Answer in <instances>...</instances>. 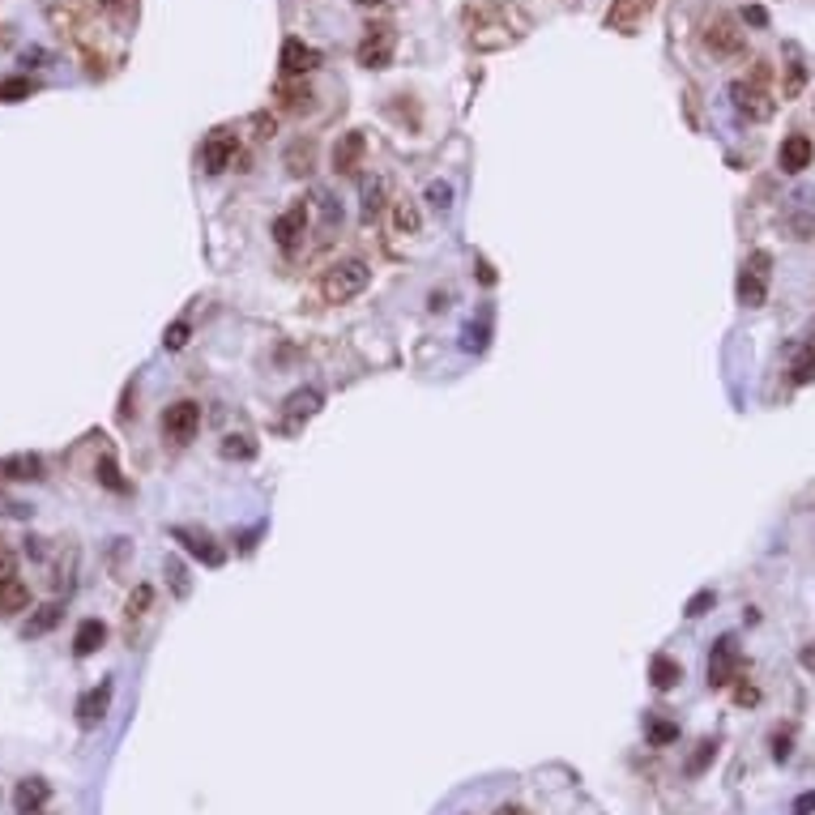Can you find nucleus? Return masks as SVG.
Segmentation results:
<instances>
[{
    "label": "nucleus",
    "instance_id": "f257e3e1",
    "mask_svg": "<svg viewBox=\"0 0 815 815\" xmlns=\"http://www.w3.org/2000/svg\"><path fill=\"white\" fill-rule=\"evenodd\" d=\"M367 287H372V265L359 257L333 261L329 270H325V278H320L325 303H350V299H359Z\"/></svg>",
    "mask_w": 815,
    "mask_h": 815
},
{
    "label": "nucleus",
    "instance_id": "f03ea898",
    "mask_svg": "<svg viewBox=\"0 0 815 815\" xmlns=\"http://www.w3.org/2000/svg\"><path fill=\"white\" fill-rule=\"evenodd\" d=\"M769 278H772V257L764 248H755L739 270V303L743 308H760L769 299Z\"/></svg>",
    "mask_w": 815,
    "mask_h": 815
},
{
    "label": "nucleus",
    "instance_id": "7ed1b4c3",
    "mask_svg": "<svg viewBox=\"0 0 815 815\" xmlns=\"http://www.w3.org/2000/svg\"><path fill=\"white\" fill-rule=\"evenodd\" d=\"M739 670H743V649H739V640L725 632L713 640V649H709V666H705V675H709V687H730V683L739 679Z\"/></svg>",
    "mask_w": 815,
    "mask_h": 815
},
{
    "label": "nucleus",
    "instance_id": "20e7f679",
    "mask_svg": "<svg viewBox=\"0 0 815 815\" xmlns=\"http://www.w3.org/2000/svg\"><path fill=\"white\" fill-rule=\"evenodd\" d=\"M760 81H764V69H755L752 81H730V103H734V111L743 120H769L772 107H777Z\"/></svg>",
    "mask_w": 815,
    "mask_h": 815
},
{
    "label": "nucleus",
    "instance_id": "39448f33",
    "mask_svg": "<svg viewBox=\"0 0 815 815\" xmlns=\"http://www.w3.org/2000/svg\"><path fill=\"white\" fill-rule=\"evenodd\" d=\"M163 440H171V444H193L196 431H201V406L196 402H175V406H166L163 410Z\"/></svg>",
    "mask_w": 815,
    "mask_h": 815
},
{
    "label": "nucleus",
    "instance_id": "423d86ee",
    "mask_svg": "<svg viewBox=\"0 0 815 815\" xmlns=\"http://www.w3.org/2000/svg\"><path fill=\"white\" fill-rule=\"evenodd\" d=\"M393 43H397V34H393L389 22H380V26H367V34L359 39V64L363 69H389L393 64Z\"/></svg>",
    "mask_w": 815,
    "mask_h": 815
},
{
    "label": "nucleus",
    "instance_id": "0eeeda50",
    "mask_svg": "<svg viewBox=\"0 0 815 815\" xmlns=\"http://www.w3.org/2000/svg\"><path fill=\"white\" fill-rule=\"evenodd\" d=\"M308 201H290L287 210L273 218V243L282 248V252H295L303 243V235H308Z\"/></svg>",
    "mask_w": 815,
    "mask_h": 815
},
{
    "label": "nucleus",
    "instance_id": "6e6552de",
    "mask_svg": "<svg viewBox=\"0 0 815 815\" xmlns=\"http://www.w3.org/2000/svg\"><path fill=\"white\" fill-rule=\"evenodd\" d=\"M240 158V133H231V128H218V133L205 137V146H201V163L210 175H223L227 166H235Z\"/></svg>",
    "mask_w": 815,
    "mask_h": 815
},
{
    "label": "nucleus",
    "instance_id": "1a4fd4ad",
    "mask_svg": "<svg viewBox=\"0 0 815 815\" xmlns=\"http://www.w3.org/2000/svg\"><path fill=\"white\" fill-rule=\"evenodd\" d=\"M705 47H709L713 56H743L747 52V39L743 31H734V22L725 14H713L705 22Z\"/></svg>",
    "mask_w": 815,
    "mask_h": 815
},
{
    "label": "nucleus",
    "instance_id": "9d476101",
    "mask_svg": "<svg viewBox=\"0 0 815 815\" xmlns=\"http://www.w3.org/2000/svg\"><path fill=\"white\" fill-rule=\"evenodd\" d=\"M653 14V0H611L606 9V31L615 34H636L640 22Z\"/></svg>",
    "mask_w": 815,
    "mask_h": 815
},
{
    "label": "nucleus",
    "instance_id": "9b49d317",
    "mask_svg": "<svg viewBox=\"0 0 815 815\" xmlns=\"http://www.w3.org/2000/svg\"><path fill=\"white\" fill-rule=\"evenodd\" d=\"M785 223L794 231V240H811L815 231V188H794L785 201Z\"/></svg>",
    "mask_w": 815,
    "mask_h": 815
},
{
    "label": "nucleus",
    "instance_id": "f8f14e48",
    "mask_svg": "<svg viewBox=\"0 0 815 815\" xmlns=\"http://www.w3.org/2000/svg\"><path fill=\"white\" fill-rule=\"evenodd\" d=\"M171 538H175V543H184V551H188V555H196L201 564H205V568H223V559H227V551L213 543L210 534H201V529L175 526V529H171Z\"/></svg>",
    "mask_w": 815,
    "mask_h": 815
},
{
    "label": "nucleus",
    "instance_id": "ddd939ff",
    "mask_svg": "<svg viewBox=\"0 0 815 815\" xmlns=\"http://www.w3.org/2000/svg\"><path fill=\"white\" fill-rule=\"evenodd\" d=\"M320 406H325V393L317 389V384H308V389H295L282 402V414H287V431H295V427L303 423V419H312V414H320Z\"/></svg>",
    "mask_w": 815,
    "mask_h": 815
},
{
    "label": "nucleus",
    "instance_id": "4468645a",
    "mask_svg": "<svg viewBox=\"0 0 815 815\" xmlns=\"http://www.w3.org/2000/svg\"><path fill=\"white\" fill-rule=\"evenodd\" d=\"M363 158H367V137H363L359 128L342 133V141L333 146V171H337V175H355L363 166Z\"/></svg>",
    "mask_w": 815,
    "mask_h": 815
},
{
    "label": "nucleus",
    "instance_id": "2eb2a0df",
    "mask_svg": "<svg viewBox=\"0 0 815 815\" xmlns=\"http://www.w3.org/2000/svg\"><path fill=\"white\" fill-rule=\"evenodd\" d=\"M811 154H815L811 137H807V133H790L782 141V150H777V166H782L785 175H802V171L811 166Z\"/></svg>",
    "mask_w": 815,
    "mask_h": 815
},
{
    "label": "nucleus",
    "instance_id": "dca6fc26",
    "mask_svg": "<svg viewBox=\"0 0 815 815\" xmlns=\"http://www.w3.org/2000/svg\"><path fill=\"white\" fill-rule=\"evenodd\" d=\"M359 201H363V205H359V218L367 223V227H372L380 213H384V205H393V201H389V180H384V175H363Z\"/></svg>",
    "mask_w": 815,
    "mask_h": 815
},
{
    "label": "nucleus",
    "instance_id": "f3484780",
    "mask_svg": "<svg viewBox=\"0 0 815 815\" xmlns=\"http://www.w3.org/2000/svg\"><path fill=\"white\" fill-rule=\"evenodd\" d=\"M107 709H111V679H103L99 687H90V692L77 700V725H81V730H94V725L107 717Z\"/></svg>",
    "mask_w": 815,
    "mask_h": 815
},
{
    "label": "nucleus",
    "instance_id": "a211bd4d",
    "mask_svg": "<svg viewBox=\"0 0 815 815\" xmlns=\"http://www.w3.org/2000/svg\"><path fill=\"white\" fill-rule=\"evenodd\" d=\"M317 64H320V52L312 43H303V39H295V34L282 43V73H287V77L312 73Z\"/></svg>",
    "mask_w": 815,
    "mask_h": 815
},
{
    "label": "nucleus",
    "instance_id": "6ab92c4d",
    "mask_svg": "<svg viewBox=\"0 0 815 815\" xmlns=\"http://www.w3.org/2000/svg\"><path fill=\"white\" fill-rule=\"evenodd\" d=\"M52 799V790H47L43 777H26V782H17L14 790V811L17 815H39Z\"/></svg>",
    "mask_w": 815,
    "mask_h": 815
},
{
    "label": "nucleus",
    "instance_id": "aec40b11",
    "mask_svg": "<svg viewBox=\"0 0 815 815\" xmlns=\"http://www.w3.org/2000/svg\"><path fill=\"white\" fill-rule=\"evenodd\" d=\"M0 474L14 479V483H34V479H43V457L39 453H14V457L0 461Z\"/></svg>",
    "mask_w": 815,
    "mask_h": 815
},
{
    "label": "nucleus",
    "instance_id": "412c9836",
    "mask_svg": "<svg viewBox=\"0 0 815 815\" xmlns=\"http://www.w3.org/2000/svg\"><path fill=\"white\" fill-rule=\"evenodd\" d=\"M790 372H794V384H811V380H815V320L807 325L802 342L794 346V363H790Z\"/></svg>",
    "mask_w": 815,
    "mask_h": 815
},
{
    "label": "nucleus",
    "instance_id": "4be33fe9",
    "mask_svg": "<svg viewBox=\"0 0 815 815\" xmlns=\"http://www.w3.org/2000/svg\"><path fill=\"white\" fill-rule=\"evenodd\" d=\"M393 231H397V235H419V231H423L419 201H410V196H397V201H393Z\"/></svg>",
    "mask_w": 815,
    "mask_h": 815
},
{
    "label": "nucleus",
    "instance_id": "5701e85b",
    "mask_svg": "<svg viewBox=\"0 0 815 815\" xmlns=\"http://www.w3.org/2000/svg\"><path fill=\"white\" fill-rule=\"evenodd\" d=\"M107 640V623L103 620H81L77 623V636H73V653L77 658H90V653L103 649Z\"/></svg>",
    "mask_w": 815,
    "mask_h": 815
},
{
    "label": "nucleus",
    "instance_id": "b1692460",
    "mask_svg": "<svg viewBox=\"0 0 815 815\" xmlns=\"http://www.w3.org/2000/svg\"><path fill=\"white\" fill-rule=\"evenodd\" d=\"M61 620H64V602H47V606H39V611H34L31 620L22 623V636H26V640H34V636H47Z\"/></svg>",
    "mask_w": 815,
    "mask_h": 815
},
{
    "label": "nucleus",
    "instance_id": "393cba45",
    "mask_svg": "<svg viewBox=\"0 0 815 815\" xmlns=\"http://www.w3.org/2000/svg\"><path fill=\"white\" fill-rule=\"evenodd\" d=\"M683 679V666L675 662V658H666V653H658L649 662V683H653V692H670V687H679Z\"/></svg>",
    "mask_w": 815,
    "mask_h": 815
},
{
    "label": "nucleus",
    "instance_id": "a878e982",
    "mask_svg": "<svg viewBox=\"0 0 815 815\" xmlns=\"http://www.w3.org/2000/svg\"><path fill=\"white\" fill-rule=\"evenodd\" d=\"M218 453L227 457V461H252V457H257V440L248 436V431H227L223 444H218Z\"/></svg>",
    "mask_w": 815,
    "mask_h": 815
},
{
    "label": "nucleus",
    "instance_id": "bb28decb",
    "mask_svg": "<svg viewBox=\"0 0 815 815\" xmlns=\"http://www.w3.org/2000/svg\"><path fill=\"white\" fill-rule=\"evenodd\" d=\"M26 606H31V589L22 585L17 576L9 585H0V615H5V620H9V615H22Z\"/></svg>",
    "mask_w": 815,
    "mask_h": 815
},
{
    "label": "nucleus",
    "instance_id": "cd10ccee",
    "mask_svg": "<svg viewBox=\"0 0 815 815\" xmlns=\"http://www.w3.org/2000/svg\"><path fill=\"white\" fill-rule=\"evenodd\" d=\"M713 760H717V739H700V743H696V752L687 755L683 772H687V777H700V772L709 769Z\"/></svg>",
    "mask_w": 815,
    "mask_h": 815
},
{
    "label": "nucleus",
    "instance_id": "c85d7f7f",
    "mask_svg": "<svg viewBox=\"0 0 815 815\" xmlns=\"http://www.w3.org/2000/svg\"><path fill=\"white\" fill-rule=\"evenodd\" d=\"M312 158H317V146H312V141H295L287 150V171L290 175H308V171H312Z\"/></svg>",
    "mask_w": 815,
    "mask_h": 815
},
{
    "label": "nucleus",
    "instance_id": "c756f323",
    "mask_svg": "<svg viewBox=\"0 0 815 815\" xmlns=\"http://www.w3.org/2000/svg\"><path fill=\"white\" fill-rule=\"evenodd\" d=\"M427 201H431V210L449 213V210H453V184H449V180H431V184H427Z\"/></svg>",
    "mask_w": 815,
    "mask_h": 815
},
{
    "label": "nucleus",
    "instance_id": "7c9ffc66",
    "mask_svg": "<svg viewBox=\"0 0 815 815\" xmlns=\"http://www.w3.org/2000/svg\"><path fill=\"white\" fill-rule=\"evenodd\" d=\"M99 483H103L107 491H128V483L120 479V469H116V461H111V457H103V461H99Z\"/></svg>",
    "mask_w": 815,
    "mask_h": 815
},
{
    "label": "nucleus",
    "instance_id": "2f4dec72",
    "mask_svg": "<svg viewBox=\"0 0 815 815\" xmlns=\"http://www.w3.org/2000/svg\"><path fill=\"white\" fill-rule=\"evenodd\" d=\"M188 337H193V325H188V320H175V325L163 333V346L166 350H184V346H188Z\"/></svg>",
    "mask_w": 815,
    "mask_h": 815
},
{
    "label": "nucleus",
    "instance_id": "473e14b6",
    "mask_svg": "<svg viewBox=\"0 0 815 815\" xmlns=\"http://www.w3.org/2000/svg\"><path fill=\"white\" fill-rule=\"evenodd\" d=\"M150 602H154V589L150 585H137L133 598H128V620H141V615L150 611Z\"/></svg>",
    "mask_w": 815,
    "mask_h": 815
},
{
    "label": "nucleus",
    "instance_id": "72a5a7b5",
    "mask_svg": "<svg viewBox=\"0 0 815 815\" xmlns=\"http://www.w3.org/2000/svg\"><path fill=\"white\" fill-rule=\"evenodd\" d=\"M679 739V725L675 722H649V743L653 747H666V743Z\"/></svg>",
    "mask_w": 815,
    "mask_h": 815
},
{
    "label": "nucleus",
    "instance_id": "f704fd0d",
    "mask_svg": "<svg viewBox=\"0 0 815 815\" xmlns=\"http://www.w3.org/2000/svg\"><path fill=\"white\" fill-rule=\"evenodd\" d=\"M26 94H31V81H26V77H9V81L0 86V99H5V103H17V99H26Z\"/></svg>",
    "mask_w": 815,
    "mask_h": 815
},
{
    "label": "nucleus",
    "instance_id": "c9c22d12",
    "mask_svg": "<svg viewBox=\"0 0 815 815\" xmlns=\"http://www.w3.org/2000/svg\"><path fill=\"white\" fill-rule=\"evenodd\" d=\"M709 606H713V589H700V593H692V602H687V620H700V615H709Z\"/></svg>",
    "mask_w": 815,
    "mask_h": 815
},
{
    "label": "nucleus",
    "instance_id": "e433bc0d",
    "mask_svg": "<svg viewBox=\"0 0 815 815\" xmlns=\"http://www.w3.org/2000/svg\"><path fill=\"white\" fill-rule=\"evenodd\" d=\"M163 568H166V576H171V589H175V593L184 598V593H188V576H184V564H180V559H166Z\"/></svg>",
    "mask_w": 815,
    "mask_h": 815
},
{
    "label": "nucleus",
    "instance_id": "4c0bfd02",
    "mask_svg": "<svg viewBox=\"0 0 815 815\" xmlns=\"http://www.w3.org/2000/svg\"><path fill=\"white\" fill-rule=\"evenodd\" d=\"M14 573H17L14 551H5V546H0V585H9V581H14Z\"/></svg>",
    "mask_w": 815,
    "mask_h": 815
},
{
    "label": "nucleus",
    "instance_id": "58836bf2",
    "mask_svg": "<svg viewBox=\"0 0 815 815\" xmlns=\"http://www.w3.org/2000/svg\"><path fill=\"white\" fill-rule=\"evenodd\" d=\"M483 346H487V329H483V325H479V329L466 325V350H483Z\"/></svg>",
    "mask_w": 815,
    "mask_h": 815
},
{
    "label": "nucleus",
    "instance_id": "ea45409f",
    "mask_svg": "<svg viewBox=\"0 0 815 815\" xmlns=\"http://www.w3.org/2000/svg\"><path fill=\"white\" fill-rule=\"evenodd\" d=\"M772 760H790V734H772Z\"/></svg>",
    "mask_w": 815,
    "mask_h": 815
},
{
    "label": "nucleus",
    "instance_id": "a19ab883",
    "mask_svg": "<svg viewBox=\"0 0 815 815\" xmlns=\"http://www.w3.org/2000/svg\"><path fill=\"white\" fill-rule=\"evenodd\" d=\"M815 811V790H807L799 802H794V815H811Z\"/></svg>",
    "mask_w": 815,
    "mask_h": 815
},
{
    "label": "nucleus",
    "instance_id": "79ce46f5",
    "mask_svg": "<svg viewBox=\"0 0 815 815\" xmlns=\"http://www.w3.org/2000/svg\"><path fill=\"white\" fill-rule=\"evenodd\" d=\"M734 700H739V705H755V700H760V692H755V687H747V683H739Z\"/></svg>",
    "mask_w": 815,
    "mask_h": 815
},
{
    "label": "nucleus",
    "instance_id": "37998d69",
    "mask_svg": "<svg viewBox=\"0 0 815 815\" xmlns=\"http://www.w3.org/2000/svg\"><path fill=\"white\" fill-rule=\"evenodd\" d=\"M743 22H752V26H764V22H769V14H764L760 5H752V9L743 14Z\"/></svg>",
    "mask_w": 815,
    "mask_h": 815
},
{
    "label": "nucleus",
    "instance_id": "c03bdc74",
    "mask_svg": "<svg viewBox=\"0 0 815 815\" xmlns=\"http://www.w3.org/2000/svg\"><path fill=\"white\" fill-rule=\"evenodd\" d=\"M799 662H802V666H807V670H811V675H815V640H811V645H802Z\"/></svg>",
    "mask_w": 815,
    "mask_h": 815
},
{
    "label": "nucleus",
    "instance_id": "a18cd8bd",
    "mask_svg": "<svg viewBox=\"0 0 815 815\" xmlns=\"http://www.w3.org/2000/svg\"><path fill=\"white\" fill-rule=\"evenodd\" d=\"M496 815H526V811H521V807H499Z\"/></svg>",
    "mask_w": 815,
    "mask_h": 815
},
{
    "label": "nucleus",
    "instance_id": "49530a36",
    "mask_svg": "<svg viewBox=\"0 0 815 815\" xmlns=\"http://www.w3.org/2000/svg\"><path fill=\"white\" fill-rule=\"evenodd\" d=\"M99 5H103V9H120V0H99Z\"/></svg>",
    "mask_w": 815,
    "mask_h": 815
},
{
    "label": "nucleus",
    "instance_id": "de8ad7c7",
    "mask_svg": "<svg viewBox=\"0 0 815 815\" xmlns=\"http://www.w3.org/2000/svg\"><path fill=\"white\" fill-rule=\"evenodd\" d=\"M355 5H384V0H355Z\"/></svg>",
    "mask_w": 815,
    "mask_h": 815
}]
</instances>
